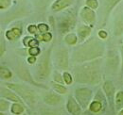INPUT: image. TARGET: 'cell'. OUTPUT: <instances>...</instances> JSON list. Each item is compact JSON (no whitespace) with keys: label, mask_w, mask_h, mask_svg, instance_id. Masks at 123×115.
<instances>
[{"label":"cell","mask_w":123,"mask_h":115,"mask_svg":"<svg viewBox=\"0 0 123 115\" xmlns=\"http://www.w3.org/2000/svg\"><path fill=\"white\" fill-rule=\"evenodd\" d=\"M1 97L6 99V100L12 101L14 103L23 104V101L21 100V97L16 93L15 92H13L12 90H11L8 87H2L1 88Z\"/></svg>","instance_id":"obj_11"},{"label":"cell","mask_w":123,"mask_h":115,"mask_svg":"<svg viewBox=\"0 0 123 115\" xmlns=\"http://www.w3.org/2000/svg\"><path fill=\"white\" fill-rule=\"evenodd\" d=\"M33 2L36 6H46L50 2V0H33Z\"/></svg>","instance_id":"obj_34"},{"label":"cell","mask_w":123,"mask_h":115,"mask_svg":"<svg viewBox=\"0 0 123 115\" xmlns=\"http://www.w3.org/2000/svg\"><path fill=\"white\" fill-rule=\"evenodd\" d=\"M98 38L100 40H105L108 36L107 31H105V30H99L98 33Z\"/></svg>","instance_id":"obj_36"},{"label":"cell","mask_w":123,"mask_h":115,"mask_svg":"<svg viewBox=\"0 0 123 115\" xmlns=\"http://www.w3.org/2000/svg\"><path fill=\"white\" fill-rule=\"evenodd\" d=\"M102 90L104 92V94L106 95L107 101L111 108H113L115 104V97H116V88L114 83L111 80H106L103 85H102Z\"/></svg>","instance_id":"obj_10"},{"label":"cell","mask_w":123,"mask_h":115,"mask_svg":"<svg viewBox=\"0 0 123 115\" xmlns=\"http://www.w3.org/2000/svg\"><path fill=\"white\" fill-rule=\"evenodd\" d=\"M75 3V0H55L51 4V11L55 12H62L65 9L70 8Z\"/></svg>","instance_id":"obj_14"},{"label":"cell","mask_w":123,"mask_h":115,"mask_svg":"<svg viewBox=\"0 0 123 115\" xmlns=\"http://www.w3.org/2000/svg\"><path fill=\"white\" fill-rule=\"evenodd\" d=\"M107 64L108 66L110 67V69L114 70V71H117L119 67V58L117 56V54L115 52V51H110L109 52V55H108L107 58Z\"/></svg>","instance_id":"obj_18"},{"label":"cell","mask_w":123,"mask_h":115,"mask_svg":"<svg viewBox=\"0 0 123 115\" xmlns=\"http://www.w3.org/2000/svg\"><path fill=\"white\" fill-rule=\"evenodd\" d=\"M118 115H123V109H121V110L119 111V113H118Z\"/></svg>","instance_id":"obj_43"},{"label":"cell","mask_w":123,"mask_h":115,"mask_svg":"<svg viewBox=\"0 0 123 115\" xmlns=\"http://www.w3.org/2000/svg\"><path fill=\"white\" fill-rule=\"evenodd\" d=\"M54 63L62 70H67L69 66V53L64 47L58 48L54 53Z\"/></svg>","instance_id":"obj_7"},{"label":"cell","mask_w":123,"mask_h":115,"mask_svg":"<svg viewBox=\"0 0 123 115\" xmlns=\"http://www.w3.org/2000/svg\"><path fill=\"white\" fill-rule=\"evenodd\" d=\"M37 40H41L45 43H48L52 40V34L50 32H46V33H44V34H40L37 36Z\"/></svg>","instance_id":"obj_27"},{"label":"cell","mask_w":123,"mask_h":115,"mask_svg":"<svg viewBox=\"0 0 123 115\" xmlns=\"http://www.w3.org/2000/svg\"><path fill=\"white\" fill-rule=\"evenodd\" d=\"M0 76L1 79H10L12 76V73L8 67L2 65L0 68Z\"/></svg>","instance_id":"obj_24"},{"label":"cell","mask_w":123,"mask_h":115,"mask_svg":"<svg viewBox=\"0 0 123 115\" xmlns=\"http://www.w3.org/2000/svg\"><path fill=\"white\" fill-rule=\"evenodd\" d=\"M6 87H8L11 90H12L13 92H15L25 102H27L29 105L33 106L37 103L38 96H37L35 91H33L32 89L29 88L28 86L22 85V84H16V83H6Z\"/></svg>","instance_id":"obj_4"},{"label":"cell","mask_w":123,"mask_h":115,"mask_svg":"<svg viewBox=\"0 0 123 115\" xmlns=\"http://www.w3.org/2000/svg\"><path fill=\"white\" fill-rule=\"evenodd\" d=\"M114 35L115 36H122L123 35V11H120L114 20Z\"/></svg>","instance_id":"obj_15"},{"label":"cell","mask_w":123,"mask_h":115,"mask_svg":"<svg viewBox=\"0 0 123 115\" xmlns=\"http://www.w3.org/2000/svg\"><path fill=\"white\" fill-rule=\"evenodd\" d=\"M38 59H36V57H33V56H30L28 58V62L30 64H34L35 62H37Z\"/></svg>","instance_id":"obj_39"},{"label":"cell","mask_w":123,"mask_h":115,"mask_svg":"<svg viewBox=\"0 0 123 115\" xmlns=\"http://www.w3.org/2000/svg\"><path fill=\"white\" fill-rule=\"evenodd\" d=\"M51 87L54 90V92L59 93V94H65L66 92H67L66 87H64L62 84H60V83H56L54 81L51 82Z\"/></svg>","instance_id":"obj_23"},{"label":"cell","mask_w":123,"mask_h":115,"mask_svg":"<svg viewBox=\"0 0 123 115\" xmlns=\"http://www.w3.org/2000/svg\"><path fill=\"white\" fill-rule=\"evenodd\" d=\"M51 52L52 48H48L46 50L37 60L36 66V79L38 80H46L52 71V63H51Z\"/></svg>","instance_id":"obj_3"},{"label":"cell","mask_w":123,"mask_h":115,"mask_svg":"<svg viewBox=\"0 0 123 115\" xmlns=\"http://www.w3.org/2000/svg\"><path fill=\"white\" fill-rule=\"evenodd\" d=\"M64 43H66L67 45H70V46H74L76 45L77 43L79 42V39H78L77 34L73 33V32H70L68 34H66L64 36Z\"/></svg>","instance_id":"obj_21"},{"label":"cell","mask_w":123,"mask_h":115,"mask_svg":"<svg viewBox=\"0 0 123 115\" xmlns=\"http://www.w3.org/2000/svg\"><path fill=\"white\" fill-rule=\"evenodd\" d=\"M120 2H121V0H104V7H105L106 16H109V14L112 12V11Z\"/></svg>","instance_id":"obj_20"},{"label":"cell","mask_w":123,"mask_h":115,"mask_svg":"<svg viewBox=\"0 0 123 115\" xmlns=\"http://www.w3.org/2000/svg\"><path fill=\"white\" fill-rule=\"evenodd\" d=\"M9 107H10V103H9V101H6L4 98H1V101H0L1 112H3V111H7V110L9 109Z\"/></svg>","instance_id":"obj_31"},{"label":"cell","mask_w":123,"mask_h":115,"mask_svg":"<svg viewBox=\"0 0 123 115\" xmlns=\"http://www.w3.org/2000/svg\"><path fill=\"white\" fill-rule=\"evenodd\" d=\"M77 24V17L75 11L68 10L66 12H64L59 19L58 28L61 32V34H68L70 31L76 27Z\"/></svg>","instance_id":"obj_5"},{"label":"cell","mask_w":123,"mask_h":115,"mask_svg":"<svg viewBox=\"0 0 123 115\" xmlns=\"http://www.w3.org/2000/svg\"><path fill=\"white\" fill-rule=\"evenodd\" d=\"M41 113H42V115H58L54 111H50V110H46V109H42Z\"/></svg>","instance_id":"obj_38"},{"label":"cell","mask_w":123,"mask_h":115,"mask_svg":"<svg viewBox=\"0 0 123 115\" xmlns=\"http://www.w3.org/2000/svg\"><path fill=\"white\" fill-rule=\"evenodd\" d=\"M11 111H12V113H13V114L19 115L24 112V107H23V105L20 104V103H14V104H12V107H11Z\"/></svg>","instance_id":"obj_25"},{"label":"cell","mask_w":123,"mask_h":115,"mask_svg":"<svg viewBox=\"0 0 123 115\" xmlns=\"http://www.w3.org/2000/svg\"><path fill=\"white\" fill-rule=\"evenodd\" d=\"M91 32H92L91 27H89L87 25H80V27H78L77 36L79 41L80 43L85 42L89 38V36L91 35Z\"/></svg>","instance_id":"obj_16"},{"label":"cell","mask_w":123,"mask_h":115,"mask_svg":"<svg viewBox=\"0 0 123 115\" xmlns=\"http://www.w3.org/2000/svg\"><path fill=\"white\" fill-rule=\"evenodd\" d=\"M16 74H17V75L19 76V78L22 79V80H24L25 82H28V83L32 84V85L43 87L42 85L38 84V83L34 80V78L31 76L29 69H28L24 64H19V65L16 67Z\"/></svg>","instance_id":"obj_9"},{"label":"cell","mask_w":123,"mask_h":115,"mask_svg":"<svg viewBox=\"0 0 123 115\" xmlns=\"http://www.w3.org/2000/svg\"><path fill=\"white\" fill-rule=\"evenodd\" d=\"M40 53H41V50L39 47H30V49H29V54L33 57L38 56Z\"/></svg>","instance_id":"obj_33"},{"label":"cell","mask_w":123,"mask_h":115,"mask_svg":"<svg viewBox=\"0 0 123 115\" xmlns=\"http://www.w3.org/2000/svg\"><path fill=\"white\" fill-rule=\"evenodd\" d=\"M105 45L98 38H89L77 46L72 53V59L78 64L98 59L104 55Z\"/></svg>","instance_id":"obj_1"},{"label":"cell","mask_w":123,"mask_h":115,"mask_svg":"<svg viewBox=\"0 0 123 115\" xmlns=\"http://www.w3.org/2000/svg\"><path fill=\"white\" fill-rule=\"evenodd\" d=\"M115 107H116L117 110H118V111L123 109V91H119L116 93Z\"/></svg>","instance_id":"obj_22"},{"label":"cell","mask_w":123,"mask_h":115,"mask_svg":"<svg viewBox=\"0 0 123 115\" xmlns=\"http://www.w3.org/2000/svg\"><path fill=\"white\" fill-rule=\"evenodd\" d=\"M28 31L30 33H31V34H36L37 31H39V30H38V27L37 26H35V25H30L28 27Z\"/></svg>","instance_id":"obj_35"},{"label":"cell","mask_w":123,"mask_h":115,"mask_svg":"<svg viewBox=\"0 0 123 115\" xmlns=\"http://www.w3.org/2000/svg\"><path fill=\"white\" fill-rule=\"evenodd\" d=\"M31 39H32V37H29V36L25 37V38H24V40H23V43H24V45H25V46H29V43H30Z\"/></svg>","instance_id":"obj_40"},{"label":"cell","mask_w":123,"mask_h":115,"mask_svg":"<svg viewBox=\"0 0 123 115\" xmlns=\"http://www.w3.org/2000/svg\"><path fill=\"white\" fill-rule=\"evenodd\" d=\"M66 109L71 115H80L81 113V107L78 103L76 98L73 96H68V99L66 102Z\"/></svg>","instance_id":"obj_12"},{"label":"cell","mask_w":123,"mask_h":115,"mask_svg":"<svg viewBox=\"0 0 123 115\" xmlns=\"http://www.w3.org/2000/svg\"><path fill=\"white\" fill-rule=\"evenodd\" d=\"M84 4L86 7L92 9V10H98V7H99V2L98 0H85L84 1Z\"/></svg>","instance_id":"obj_26"},{"label":"cell","mask_w":123,"mask_h":115,"mask_svg":"<svg viewBox=\"0 0 123 115\" xmlns=\"http://www.w3.org/2000/svg\"><path fill=\"white\" fill-rule=\"evenodd\" d=\"M120 55H121V72H122V74H123V42H122V44H121Z\"/></svg>","instance_id":"obj_42"},{"label":"cell","mask_w":123,"mask_h":115,"mask_svg":"<svg viewBox=\"0 0 123 115\" xmlns=\"http://www.w3.org/2000/svg\"><path fill=\"white\" fill-rule=\"evenodd\" d=\"M21 35H22V29L17 28V27L8 29V30L6 31V33H5L6 38H7L9 41H11V42H12V41H17V40L21 37Z\"/></svg>","instance_id":"obj_19"},{"label":"cell","mask_w":123,"mask_h":115,"mask_svg":"<svg viewBox=\"0 0 123 115\" xmlns=\"http://www.w3.org/2000/svg\"><path fill=\"white\" fill-rule=\"evenodd\" d=\"M62 77H63V81H64V83H65L66 85L72 84V82H73V80H74V78H73V76L71 75V74L68 72L62 73Z\"/></svg>","instance_id":"obj_28"},{"label":"cell","mask_w":123,"mask_h":115,"mask_svg":"<svg viewBox=\"0 0 123 115\" xmlns=\"http://www.w3.org/2000/svg\"><path fill=\"white\" fill-rule=\"evenodd\" d=\"M75 98L78 101V103L80 105L82 109H87L93 98V92L89 88L82 87V88H77L75 90Z\"/></svg>","instance_id":"obj_6"},{"label":"cell","mask_w":123,"mask_h":115,"mask_svg":"<svg viewBox=\"0 0 123 115\" xmlns=\"http://www.w3.org/2000/svg\"><path fill=\"white\" fill-rule=\"evenodd\" d=\"M12 5V0H0V9L2 11L8 10Z\"/></svg>","instance_id":"obj_29"},{"label":"cell","mask_w":123,"mask_h":115,"mask_svg":"<svg viewBox=\"0 0 123 115\" xmlns=\"http://www.w3.org/2000/svg\"><path fill=\"white\" fill-rule=\"evenodd\" d=\"M37 27H38V30H39V32H40L41 34L46 33V32H48V30H49L48 25L44 24V23H40V24H38Z\"/></svg>","instance_id":"obj_32"},{"label":"cell","mask_w":123,"mask_h":115,"mask_svg":"<svg viewBox=\"0 0 123 115\" xmlns=\"http://www.w3.org/2000/svg\"><path fill=\"white\" fill-rule=\"evenodd\" d=\"M38 40L37 39H34V38H32L31 40V42L29 43V47H38Z\"/></svg>","instance_id":"obj_37"},{"label":"cell","mask_w":123,"mask_h":115,"mask_svg":"<svg viewBox=\"0 0 123 115\" xmlns=\"http://www.w3.org/2000/svg\"><path fill=\"white\" fill-rule=\"evenodd\" d=\"M0 46H1V48H0V54H1V56H3V55H4V52H5V45H4V41H3V39L1 40Z\"/></svg>","instance_id":"obj_41"},{"label":"cell","mask_w":123,"mask_h":115,"mask_svg":"<svg viewBox=\"0 0 123 115\" xmlns=\"http://www.w3.org/2000/svg\"><path fill=\"white\" fill-rule=\"evenodd\" d=\"M103 100H105L104 96L102 95V92L100 91H98V92L96 96V99L93 100L89 106V109L94 113H98L99 111H101L103 109Z\"/></svg>","instance_id":"obj_13"},{"label":"cell","mask_w":123,"mask_h":115,"mask_svg":"<svg viewBox=\"0 0 123 115\" xmlns=\"http://www.w3.org/2000/svg\"><path fill=\"white\" fill-rule=\"evenodd\" d=\"M80 16L81 18V20L83 21V23L89 27H94L96 22H97V13L96 12L86 7L83 6L80 11Z\"/></svg>","instance_id":"obj_8"},{"label":"cell","mask_w":123,"mask_h":115,"mask_svg":"<svg viewBox=\"0 0 123 115\" xmlns=\"http://www.w3.org/2000/svg\"><path fill=\"white\" fill-rule=\"evenodd\" d=\"M53 77H54V82H56V83H60V84L64 83V81H63V77H62V75H61L59 72L55 71L54 74H53Z\"/></svg>","instance_id":"obj_30"},{"label":"cell","mask_w":123,"mask_h":115,"mask_svg":"<svg viewBox=\"0 0 123 115\" xmlns=\"http://www.w3.org/2000/svg\"><path fill=\"white\" fill-rule=\"evenodd\" d=\"M74 80L78 83L97 85L100 82L102 77L101 59L78 64L74 68Z\"/></svg>","instance_id":"obj_2"},{"label":"cell","mask_w":123,"mask_h":115,"mask_svg":"<svg viewBox=\"0 0 123 115\" xmlns=\"http://www.w3.org/2000/svg\"><path fill=\"white\" fill-rule=\"evenodd\" d=\"M44 101L45 103L49 105V106H56L59 103H61L62 97L61 94L57 93V92H46L44 96Z\"/></svg>","instance_id":"obj_17"}]
</instances>
